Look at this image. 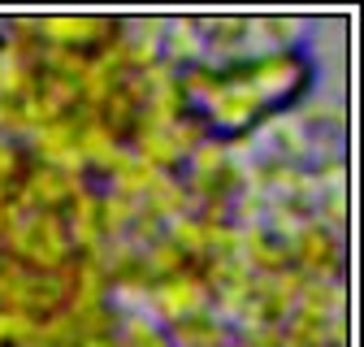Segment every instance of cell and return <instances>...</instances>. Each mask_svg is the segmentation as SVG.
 <instances>
[{
  "instance_id": "1",
  "label": "cell",
  "mask_w": 364,
  "mask_h": 347,
  "mask_svg": "<svg viewBox=\"0 0 364 347\" xmlns=\"http://www.w3.org/2000/svg\"><path fill=\"white\" fill-rule=\"evenodd\" d=\"M204 105H208L213 126H221V130H243L264 113V100L243 82V74L239 78H217V87L204 96Z\"/></svg>"
},
{
  "instance_id": "2",
  "label": "cell",
  "mask_w": 364,
  "mask_h": 347,
  "mask_svg": "<svg viewBox=\"0 0 364 347\" xmlns=\"http://www.w3.org/2000/svg\"><path fill=\"white\" fill-rule=\"evenodd\" d=\"M148 304L156 317H165L173 326L191 321V317H208V287L196 274H178V278H165L161 287H152Z\"/></svg>"
},
{
  "instance_id": "3",
  "label": "cell",
  "mask_w": 364,
  "mask_h": 347,
  "mask_svg": "<svg viewBox=\"0 0 364 347\" xmlns=\"http://www.w3.org/2000/svg\"><path fill=\"white\" fill-rule=\"evenodd\" d=\"M113 26L117 22H109V18H35L39 43H48V48H74V53L113 35Z\"/></svg>"
},
{
  "instance_id": "4",
  "label": "cell",
  "mask_w": 364,
  "mask_h": 347,
  "mask_svg": "<svg viewBox=\"0 0 364 347\" xmlns=\"http://www.w3.org/2000/svg\"><path fill=\"white\" fill-rule=\"evenodd\" d=\"M295 78H299V65H295V57H282V53L256 57V61H252V70L243 74V82L252 87V92H256L264 105H269V100H278Z\"/></svg>"
},
{
  "instance_id": "5",
  "label": "cell",
  "mask_w": 364,
  "mask_h": 347,
  "mask_svg": "<svg viewBox=\"0 0 364 347\" xmlns=\"http://www.w3.org/2000/svg\"><path fill=\"white\" fill-rule=\"evenodd\" d=\"M200 57H204V35L196 31V22H187V18L165 22V31H161V61L196 65Z\"/></svg>"
},
{
  "instance_id": "6",
  "label": "cell",
  "mask_w": 364,
  "mask_h": 347,
  "mask_svg": "<svg viewBox=\"0 0 364 347\" xmlns=\"http://www.w3.org/2000/svg\"><path fill=\"white\" fill-rule=\"evenodd\" d=\"M139 208L152 213L156 222L165 226V222H173V217H187V208H191V187H182V183L169 178V174H161V183L139 200Z\"/></svg>"
},
{
  "instance_id": "7",
  "label": "cell",
  "mask_w": 364,
  "mask_h": 347,
  "mask_svg": "<svg viewBox=\"0 0 364 347\" xmlns=\"http://www.w3.org/2000/svg\"><path fill=\"white\" fill-rule=\"evenodd\" d=\"M78 130H82V117H78V113H65V117H57V122H48V126L31 130L35 152L43 156V165H53L61 152H70V148H74V139H78Z\"/></svg>"
},
{
  "instance_id": "8",
  "label": "cell",
  "mask_w": 364,
  "mask_h": 347,
  "mask_svg": "<svg viewBox=\"0 0 364 347\" xmlns=\"http://www.w3.org/2000/svg\"><path fill=\"white\" fill-rule=\"evenodd\" d=\"M178 347H230V326H221L217 317H191L173 326Z\"/></svg>"
},
{
  "instance_id": "9",
  "label": "cell",
  "mask_w": 364,
  "mask_h": 347,
  "mask_svg": "<svg viewBox=\"0 0 364 347\" xmlns=\"http://www.w3.org/2000/svg\"><path fill=\"white\" fill-rule=\"evenodd\" d=\"M74 148H78V156H82L87 165H105L109 152L117 148V130H113L109 122H100V117H96V122H82Z\"/></svg>"
},
{
  "instance_id": "10",
  "label": "cell",
  "mask_w": 364,
  "mask_h": 347,
  "mask_svg": "<svg viewBox=\"0 0 364 347\" xmlns=\"http://www.w3.org/2000/svg\"><path fill=\"white\" fill-rule=\"evenodd\" d=\"M156 183H161V169H156V165H148V161H139V156H134L126 169H117V174H113V191H117V196H126V200H134V204H139Z\"/></svg>"
},
{
  "instance_id": "11",
  "label": "cell",
  "mask_w": 364,
  "mask_h": 347,
  "mask_svg": "<svg viewBox=\"0 0 364 347\" xmlns=\"http://www.w3.org/2000/svg\"><path fill=\"white\" fill-rule=\"evenodd\" d=\"M96 217H100V235H105V239H117V235L130 230L134 217H139V204L126 200V196H117V191H109V196H100Z\"/></svg>"
},
{
  "instance_id": "12",
  "label": "cell",
  "mask_w": 364,
  "mask_h": 347,
  "mask_svg": "<svg viewBox=\"0 0 364 347\" xmlns=\"http://www.w3.org/2000/svg\"><path fill=\"white\" fill-rule=\"evenodd\" d=\"M165 243L178 247L182 256H204V222H196V217H173V222H165Z\"/></svg>"
},
{
  "instance_id": "13",
  "label": "cell",
  "mask_w": 364,
  "mask_h": 347,
  "mask_svg": "<svg viewBox=\"0 0 364 347\" xmlns=\"http://www.w3.org/2000/svg\"><path fill=\"white\" fill-rule=\"evenodd\" d=\"M182 265H187V256H182L178 247H169L165 239H156V243L148 247V256H144V274H156L161 282H165V278H178Z\"/></svg>"
},
{
  "instance_id": "14",
  "label": "cell",
  "mask_w": 364,
  "mask_h": 347,
  "mask_svg": "<svg viewBox=\"0 0 364 347\" xmlns=\"http://www.w3.org/2000/svg\"><path fill=\"white\" fill-rule=\"evenodd\" d=\"M43 61L53 65V78H70V82H78L91 57H87V53H74V48H43Z\"/></svg>"
},
{
  "instance_id": "15",
  "label": "cell",
  "mask_w": 364,
  "mask_h": 347,
  "mask_svg": "<svg viewBox=\"0 0 364 347\" xmlns=\"http://www.w3.org/2000/svg\"><path fill=\"white\" fill-rule=\"evenodd\" d=\"M35 317L26 313H14V309H0V343H26L35 334Z\"/></svg>"
},
{
  "instance_id": "16",
  "label": "cell",
  "mask_w": 364,
  "mask_h": 347,
  "mask_svg": "<svg viewBox=\"0 0 364 347\" xmlns=\"http://www.w3.org/2000/svg\"><path fill=\"white\" fill-rule=\"evenodd\" d=\"M247 347H282V326H256V330H243Z\"/></svg>"
},
{
  "instance_id": "17",
  "label": "cell",
  "mask_w": 364,
  "mask_h": 347,
  "mask_svg": "<svg viewBox=\"0 0 364 347\" xmlns=\"http://www.w3.org/2000/svg\"><path fill=\"white\" fill-rule=\"evenodd\" d=\"M18 165H22V161H18V152H14L5 139H0V187H9V183H14Z\"/></svg>"
},
{
  "instance_id": "18",
  "label": "cell",
  "mask_w": 364,
  "mask_h": 347,
  "mask_svg": "<svg viewBox=\"0 0 364 347\" xmlns=\"http://www.w3.org/2000/svg\"><path fill=\"white\" fill-rule=\"evenodd\" d=\"M0 126L22 130V122H18V105H14V100H0Z\"/></svg>"
}]
</instances>
